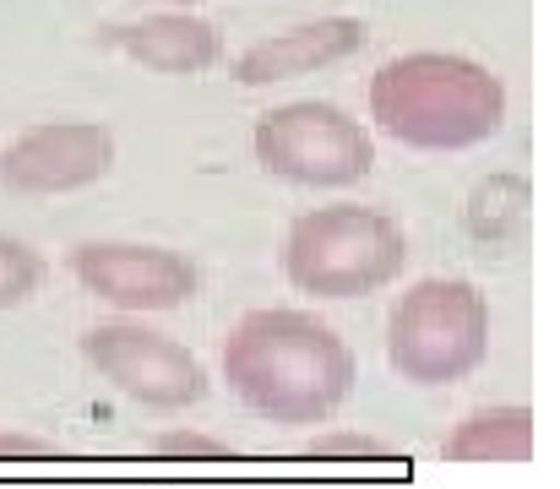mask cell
Returning <instances> with one entry per match:
<instances>
[{"label": "cell", "mask_w": 560, "mask_h": 489, "mask_svg": "<svg viewBox=\"0 0 560 489\" xmlns=\"http://www.w3.org/2000/svg\"><path fill=\"white\" fill-rule=\"evenodd\" d=\"M229 392L272 424H327L354 392V348L311 311H250L223 337Z\"/></svg>", "instance_id": "cell-1"}, {"label": "cell", "mask_w": 560, "mask_h": 489, "mask_svg": "<svg viewBox=\"0 0 560 489\" xmlns=\"http://www.w3.org/2000/svg\"><path fill=\"white\" fill-rule=\"evenodd\" d=\"M371 120L413 153H463L506 126V82L446 49L392 55L371 77Z\"/></svg>", "instance_id": "cell-2"}, {"label": "cell", "mask_w": 560, "mask_h": 489, "mask_svg": "<svg viewBox=\"0 0 560 489\" xmlns=\"http://www.w3.org/2000/svg\"><path fill=\"white\" fill-rule=\"evenodd\" d=\"M408 267V234L375 207H316L300 212L283 234V278L311 300H360L381 294Z\"/></svg>", "instance_id": "cell-3"}, {"label": "cell", "mask_w": 560, "mask_h": 489, "mask_svg": "<svg viewBox=\"0 0 560 489\" xmlns=\"http://www.w3.org/2000/svg\"><path fill=\"white\" fill-rule=\"evenodd\" d=\"M490 353V300L468 278H424L386 316V364L408 386H452Z\"/></svg>", "instance_id": "cell-4"}, {"label": "cell", "mask_w": 560, "mask_h": 489, "mask_svg": "<svg viewBox=\"0 0 560 489\" xmlns=\"http://www.w3.org/2000/svg\"><path fill=\"white\" fill-rule=\"evenodd\" d=\"M250 153L272 179L338 190V185H360L375 168V137L349 109L300 98V104H278L256 115Z\"/></svg>", "instance_id": "cell-5"}, {"label": "cell", "mask_w": 560, "mask_h": 489, "mask_svg": "<svg viewBox=\"0 0 560 489\" xmlns=\"http://www.w3.org/2000/svg\"><path fill=\"white\" fill-rule=\"evenodd\" d=\"M82 359L131 403L180 414L207 397V370L186 342L142 322H98L82 331Z\"/></svg>", "instance_id": "cell-6"}, {"label": "cell", "mask_w": 560, "mask_h": 489, "mask_svg": "<svg viewBox=\"0 0 560 489\" xmlns=\"http://www.w3.org/2000/svg\"><path fill=\"white\" fill-rule=\"evenodd\" d=\"M115 168V131L98 120H38L0 148V185L16 196H71Z\"/></svg>", "instance_id": "cell-7"}, {"label": "cell", "mask_w": 560, "mask_h": 489, "mask_svg": "<svg viewBox=\"0 0 560 489\" xmlns=\"http://www.w3.org/2000/svg\"><path fill=\"white\" fill-rule=\"evenodd\" d=\"M71 278L131 316L148 311H180L196 294V267L170 245H126V240H88L71 251Z\"/></svg>", "instance_id": "cell-8"}, {"label": "cell", "mask_w": 560, "mask_h": 489, "mask_svg": "<svg viewBox=\"0 0 560 489\" xmlns=\"http://www.w3.org/2000/svg\"><path fill=\"white\" fill-rule=\"evenodd\" d=\"M371 38V27L360 16H316L300 27H283L272 38H256L240 60H234V82L240 88H272V82H294L327 66H343L349 55H360Z\"/></svg>", "instance_id": "cell-9"}, {"label": "cell", "mask_w": 560, "mask_h": 489, "mask_svg": "<svg viewBox=\"0 0 560 489\" xmlns=\"http://www.w3.org/2000/svg\"><path fill=\"white\" fill-rule=\"evenodd\" d=\"M98 44L137 60V66H148V71H164V77H196V71H212L223 60L218 27L190 16L186 5L142 16V22H115V27L98 33Z\"/></svg>", "instance_id": "cell-10"}, {"label": "cell", "mask_w": 560, "mask_h": 489, "mask_svg": "<svg viewBox=\"0 0 560 489\" xmlns=\"http://www.w3.org/2000/svg\"><path fill=\"white\" fill-rule=\"evenodd\" d=\"M441 457L452 463H528L534 457V408L501 403V408H474L452 424L441 441Z\"/></svg>", "instance_id": "cell-11"}, {"label": "cell", "mask_w": 560, "mask_h": 489, "mask_svg": "<svg viewBox=\"0 0 560 489\" xmlns=\"http://www.w3.org/2000/svg\"><path fill=\"white\" fill-rule=\"evenodd\" d=\"M528 201H534L528 179L495 174V179H485V185L474 190V201H468V229H474L479 240H512V234L523 229V218H528Z\"/></svg>", "instance_id": "cell-12"}, {"label": "cell", "mask_w": 560, "mask_h": 489, "mask_svg": "<svg viewBox=\"0 0 560 489\" xmlns=\"http://www.w3.org/2000/svg\"><path fill=\"white\" fill-rule=\"evenodd\" d=\"M44 283V256L11 234H0V311H16L38 294Z\"/></svg>", "instance_id": "cell-13"}, {"label": "cell", "mask_w": 560, "mask_h": 489, "mask_svg": "<svg viewBox=\"0 0 560 489\" xmlns=\"http://www.w3.org/2000/svg\"><path fill=\"white\" fill-rule=\"evenodd\" d=\"M159 457H201V463H223V457H229V441H212V435H196V430H170V435H159Z\"/></svg>", "instance_id": "cell-14"}, {"label": "cell", "mask_w": 560, "mask_h": 489, "mask_svg": "<svg viewBox=\"0 0 560 489\" xmlns=\"http://www.w3.org/2000/svg\"><path fill=\"white\" fill-rule=\"evenodd\" d=\"M305 457H386V446L371 441V435H316L311 446H305Z\"/></svg>", "instance_id": "cell-15"}, {"label": "cell", "mask_w": 560, "mask_h": 489, "mask_svg": "<svg viewBox=\"0 0 560 489\" xmlns=\"http://www.w3.org/2000/svg\"><path fill=\"white\" fill-rule=\"evenodd\" d=\"M60 446L55 441H38V435H22V430H0V463H49Z\"/></svg>", "instance_id": "cell-16"}, {"label": "cell", "mask_w": 560, "mask_h": 489, "mask_svg": "<svg viewBox=\"0 0 560 489\" xmlns=\"http://www.w3.org/2000/svg\"><path fill=\"white\" fill-rule=\"evenodd\" d=\"M164 5H201V0H164Z\"/></svg>", "instance_id": "cell-17"}]
</instances>
